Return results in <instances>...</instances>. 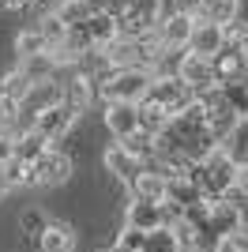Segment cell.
I'll list each match as a JSON object with an SVG mask.
<instances>
[{
  "label": "cell",
  "mask_w": 248,
  "mask_h": 252,
  "mask_svg": "<svg viewBox=\"0 0 248 252\" xmlns=\"http://www.w3.org/2000/svg\"><path fill=\"white\" fill-rule=\"evenodd\" d=\"M155 83V72H147V68H113V72L105 75L102 83H98V94L109 102H128V105H139L147 98Z\"/></svg>",
  "instance_id": "6da1fadb"
},
{
  "label": "cell",
  "mask_w": 248,
  "mask_h": 252,
  "mask_svg": "<svg viewBox=\"0 0 248 252\" xmlns=\"http://www.w3.org/2000/svg\"><path fill=\"white\" fill-rule=\"evenodd\" d=\"M188 177L203 189L207 200H222L229 189H233V177H237V166L222 155V147H215L203 162H192L188 166Z\"/></svg>",
  "instance_id": "7a4b0ae2"
},
{
  "label": "cell",
  "mask_w": 248,
  "mask_h": 252,
  "mask_svg": "<svg viewBox=\"0 0 248 252\" xmlns=\"http://www.w3.org/2000/svg\"><path fill=\"white\" fill-rule=\"evenodd\" d=\"M177 222H181V215H177L169 203H143V200H132V203H124V226L128 230H162V226H169L173 230Z\"/></svg>",
  "instance_id": "3957f363"
},
{
  "label": "cell",
  "mask_w": 248,
  "mask_h": 252,
  "mask_svg": "<svg viewBox=\"0 0 248 252\" xmlns=\"http://www.w3.org/2000/svg\"><path fill=\"white\" fill-rule=\"evenodd\" d=\"M192 91H188L177 75H155V83H151V91H147V98L143 102H155L158 109H165L169 117H181L192 105Z\"/></svg>",
  "instance_id": "277c9868"
},
{
  "label": "cell",
  "mask_w": 248,
  "mask_h": 252,
  "mask_svg": "<svg viewBox=\"0 0 248 252\" xmlns=\"http://www.w3.org/2000/svg\"><path fill=\"white\" fill-rule=\"evenodd\" d=\"M57 102H64V87H61V79H57V75H53V79L34 83L31 91H27V98L19 102V128L27 132V128L34 125V117L45 113V109H53Z\"/></svg>",
  "instance_id": "5b68a950"
},
{
  "label": "cell",
  "mask_w": 248,
  "mask_h": 252,
  "mask_svg": "<svg viewBox=\"0 0 248 252\" xmlns=\"http://www.w3.org/2000/svg\"><path fill=\"white\" fill-rule=\"evenodd\" d=\"M241 222H245L241 207H233L229 200H207V226H203V233L215 245H226V237L237 230Z\"/></svg>",
  "instance_id": "8992f818"
},
{
  "label": "cell",
  "mask_w": 248,
  "mask_h": 252,
  "mask_svg": "<svg viewBox=\"0 0 248 252\" xmlns=\"http://www.w3.org/2000/svg\"><path fill=\"white\" fill-rule=\"evenodd\" d=\"M173 75L192 91V94H203V91L218 87L215 83V72H211V61H207V57H196V53H188V49H185V57L177 61V72Z\"/></svg>",
  "instance_id": "52a82bcc"
},
{
  "label": "cell",
  "mask_w": 248,
  "mask_h": 252,
  "mask_svg": "<svg viewBox=\"0 0 248 252\" xmlns=\"http://www.w3.org/2000/svg\"><path fill=\"white\" fill-rule=\"evenodd\" d=\"M75 109L68 102H57L53 105V109H45V113H38L34 117V125H31V132H38L41 139H61V136H68V132H72V125H75Z\"/></svg>",
  "instance_id": "ba28073f"
},
{
  "label": "cell",
  "mask_w": 248,
  "mask_h": 252,
  "mask_svg": "<svg viewBox=\"0 0 248 252\" xmlns=\"http://www.w3.org/2000/svg\"><path fill=\"white\" fill-rule=\"evenodd\" d=\"M72 169H75L72 158L64 155V151H53V147H49V151H45V155L31 166V181H34V185H64V181L72 177Z\"/></svg>",
  "instance_id": "9c48e42d"
},
{
  "label": "cell",
  "mask_w": 248,
  "mask_h": 252,
  "mask_svg": "<svg viewBox=\"0 0 248 252\" xmlns=\"http://www.w3.org/2000/svg\"><path fill=\"white\" fill-rule=\"evenodd\" d=\"M192 27H196V19L169 11L165 19H158L155 34H158V42H162L165 53H185V49H188V38H192Z\"/></svg>",
  "instance_id": "30bf717a"
},
{
  "label": "cell",
  "mask_w": 248,
  "mask_h": 252,
  "mask_svg": "<svg viewBox=\"0 0 248 252\" xmlns=\"http://www.w3.org/2000/svg\"><path fill=\"white\" fill-rule=\"evenodd\" d=\"M165 203H169L177 215H185L188 207L207 203V196H203V189H199L192 177H173V181H165Z\"/></svg>",
  "instance_id": "8fae6325"
},
{
  "label": "cell",
  "mask_w": 248,
  "mask_h": 252,
  "mask_svg": "<svg viewBox=\"0 0 248 252\" xmlns=\"http://www.w3.org/2000/svg\"><path fill=\"white\" fill-rule=\"evenodd\" d=\"M245 53H233V49H222L211 57V72H215V83L218 87H229V83H245Z\"/></svg>",
  "instance_id": "7c38bea8"
},
{
  "label": "cell",
  "mask_w": 248,
  "mask_h": 252,
  "mask_svg": "<svg viewBox=\"0 0 248 252\" xmlns=\"http://www.w3.org/2000/svg\"><path fill=\"white\" fill-rule=\"evenodd\" d=\"M105 128L113 132V139H128L132 132H139V109L128 102H109L105 105Z\"/></svg>",
  "instance_id": "4fadbf2b"
},
{
  "label": "cell",
  "mask_w": 248,
  "mask_h": 252,
  "mask_svg": "<svg viewBox=\"0 0 248 252\" xmlns=\"http://www.w3.org/2000/svg\"><path fill=\"white\" fill-rule=\"evenodd\" d=\"M61 87H64V102L72 105L75 113L91 109V102H94V91H98V83H94L91 75H83L79 68H72V75H68V79H61Z\"/></svg>",
  "instance_id": "5bb4252c"
},
{
  "label": "cell",
  "mask_w": 248,
  "mask_h": 252,
  "mask_svg": "<svg viewBox=\"0 0 248 252\" xmlns=\"http://www.w3.org/2000/svg\"><path fill=\"white\" fill-rule=\"evenodd\" d=\"M218 147H222V155H226L237 169H248V117H241L237 125L229 128V136L222 139Z\"/></svg>",
  "instance_id": "9a60e30c"
},
{
  "label": "cell",
  "mask_w": 248,
  "mask_h": 252,
  "mask_svg": "<svg viewBox=\"0 0 248 252\" xmlns=\"http://www.w3.org/2000/svg\"><path fill=\"white\" fill-rule=\"evenodd\" d=\"M241 19V0H203L196 11V23H215V27H229Z\"/></svg>",
  "instance_id": "2e32d148"
},
{
  "label": "cell",
  "mask_w": 248,
  "mask_h": 252,
  "mask_svg": "<svg viewBox=\"0 0 248 252\" xmlns=\"http://www.w3.org/2000/svg\"><path fill=\"white\" fill-rule=\"evenodd\" d=\"M218 49H222V27H215V23H196V27H192V38H188V53L211 61Z\"/></svg>",
  "instance_id": "e0dca14e"
},
{
  "label": "cell",
  "mask_w": 248,
  "mask_h": 252,
  "mask_svg": "<svg viewBox=\"0 0 248 252\" xmlns=\"http://www.w3.org/2000/svg\"><path fill=\"white\" fill-rule=\"evenodd\" d=\"M102 166L109 169V173H113L117 181H124V185H132L135 177H139V173H143V162H135L132 155H124L121 151V143H117V147H109L102 155Z\"/></svg>",
  "instance_id": "ac0fdd59"
},
{
  "label": "cell",
  "mask_w": 248,
  "mask_h": 252,
  "mask_svg": "<svg viewBox=\"0 0 248 252\" xmlns=\"http://www.w3.org/2000/svg\"><path fill=\"white\" fill-rule=\"evenodd\" d=\"M75 249V230L68 222H49V230L38 237V252H72Z\"/></svg>",
  "instance_id": "d6986e66"
},
{
  "label": "cell",
  "mask_w": 248,
  "mask_h": 252,
  "mask_svg": "<svg viewBox=\"0 0 248 252\" xmlns=\"http://www.w3.org/2000/svg\"><path fill=\"white\" fill-rule=\"evenodd\" d=\"M128 192H132V200H143V203H165V181L155 173H139L128 185Z\"/></svg>",
  "instance_id": "ffe728a7"
},
{
  "label": "cell",
  "mask_w": 248,
  "mask_h": 252,
  "mask_svg": "<svg viewBox=\"0 0 248 252\" xmlns=\"http://www.w3.org/2000/svg\"><path fill=\"white\" fill-rule=\"evenodd\" d=\"M31 75L23 72V68H8V72L0 75V98H11V102H23L27 91H31Z\"/></svg>",
  "instance_id": "44dd1931"
},
{
  "label": "cell",
  "mask_w": 248,
  "mask_h": 252,
  "mask_svg": "<svg viewBox=\"0 0 248 252\" xmlns=\"http://www.w3.org/2000/svg\"><path fill=\"white\" fill-rule=\"evenodd\" d=\"M135 109H139V132H147V136L158 139V136L165 132V125H169V113H165V109H158L155 102H139Z\"/></svg>",
  "instance_id": "7402d4cb"
},
{
  "label": "cell",
  "mask_w": 248,
  "mask_h": 252,
  "mask_svg": "<svg viewBox=\"0 0 248 252\" xmlns=\"http://www.w3.org/2000/svg\"><path fill=\"white\" fill-rule=\"evenodd\" d=\"M45 151H49V139H41L38 132H31V128L15 136V158H23V162H31V166L38 162L41 155H45Z\"/></svg>",
  "instance_id": "603a6c76"
},
{
  "label": "cell",
  "mask_w": 248,
  "mask_h": 252,
  "mask_svg": "<svg viewBox=\"0 0 248 252\" xmlns=\"http://www.w3.org/2000/svg\"><path fill=\"white\" fill-rule=\"evenodd\" d=\"M121 151L124 155H132L135 162H151L158 155V139L147 136V132H132L128 139H121Z\"/></svg>",
  "instance_id": "cb8c5ba5"
},
{
  "label": "cell",
  "mask_w": 248,
  "mask_h": 252,
  "mask_svg": "<svg viewBox=\"0 0 248 252\" xmlns=\"http://www.w3.org/2000/svg\"><path fill=\"white\" fill-rule=\"evenodd\" d=\"M41 53H49V45H45L38 27H27V31L15 34V57L19 61H31V57H41Z\"/></svg>",
  "instance_id": "d4e9b609"
},
{
  "label": "cell",
  "mask_w": 248,
  "mask_h": 252,
  "mask_svg": "<svg viewBox=\"0 0 248 252\" xmlns=\"http://www.w3.org/2000/svg\"><path fill=\"white\" fill-rule=\"evenodd\" d=\"M0 173H4V181H8V189H23V185H34L31 181V162H23V158L11 155L4 166H0Z\"/></svg>",
  "instance_id": "484cf974"
},
{
  "label": "cell",
  "mask_w": 248,
  "mask_h": 252,
  "mask_svg": "<svg viewBox=\"0 0 248 252\" xmlns=\"http://www.w3.org/2000/svg\"><path fill=\"white\" fill-rule=\"evenodd\" d=\"M19 102H11V98H0V136H19Z\"/></svg>",
  "instance_id": "4316f807"
},
{
  "label": "cell",
  "mask_w": 248,
  "mask_h": 252,
  "mask_svg": "<svg viewBox=\"0 0 248 252\" xmlns=\"http://www.w3.org/2000/svg\"><path fill=\"white\" fill-rule=\"evenodd\" d=\"M143 252H181V245H177V233L169 230V226H162V230H151V233H147Z\"/></svg>",
  "instance_id": "83f0119b"
},
{
  "label": "cell",
  "mask_w": 248,
  "mask_h": 252,
  "mask_svg": "<svg viewBox=\"0 0 248 252\" xmlns=\"http://www.w3.org/2000/svg\"><path fill=\"white\" fill-rule=\"evenodd\" d=\"M218 91H222L226 105H229L237 117H248V87H245V83H229V87H218Z\"/></svg>",
  "instance_id": "f1b7e54d"
},
{
  "label": "cell",
  "mask_w": 248,
  "mask_h": 252,
  "mask_svg": "<svg viewBox=\"0 0 248 252\" xmlns=\"http://www.w3.org/2000/svg\"><path fill=\"white\" fill-rule=\"evenodd\" d=\"M19 226H23V233H27V237H34V241H38L41 233L49 230V219H45L38 207H31V211H23V215H19Z\"/></svg>",
  "instance_id": "f546056e"
},
{
  "label": "cell",
  "mask_w": 248,
  "mask_h": 252,
  "mask_svg": "<svg viewBox=\"0 0 248 252\" xmlns=\"http://www.w3.org/2000/svg\"><path fill=\"white\" fill-rule=\"evenodd\" d=\"M222 200H229L233 207H245V203H248V169H237V177H233V189H229Z\"/></svg>",
  "instance_id": "4dcf8cb0"
},
{
  "label": "cell",
  "mask_w": 248,
  "mask_h": 252,
  "mask_svg": "<svg viewBox=\"0 0 248 252\" xmlns=\"http://www.w3.org/2000/svg\"><path fill=\"white\" fill-rule=\"evenodd\" d=\"M218 252H248V222H241L237 230L226 237V245H222Z\"/></svg>",
  "instance_id": "1f68e13d"
},
{
  "label": "cell",
  "mask_w": 248,
  "mask_h": 252,
  "mask_svg": "<svg viewBox=\"0 0 248 252\" xmlns=\"http://www.w3.org/2000/svg\"><path fill=\"white\" fill-rule=\"evenodd\" d=\"M117 245H121V249H128V252H143L147 233H143V230H128V226H124L121 237H117Z\"/></svg>",
  "instance_id": "d6a6232c"
},
{
  "label": "cell",
  "mask_w": 248,
  "mask_h": 252,
  "mask_svg": "<svg viewBox=\"0 0 248 252\" xmlns=\"http://www.w3.org/2000/svg\"><path fill=\"white\" fill-rule=\"evenodd\" d=\"M203 0H169V11H177V15H188V19H196V11Z\"/></svg>",
  "instance_id": "836d02e7"
},
{
  "label": "cell",
  "mask_w": 248,
  "mask_h": 252,
  "mask_svg": "<svg viewBox=\"0 0 248 252\" xmlns=\"http://www.w3.org/2000/svg\"><path fill=\"white\" fill-rule=\"evenodd\" d=\"M11 155H15V139H11V136H0V166H4Z\"/></svg>",
  "instance_id": "e575fe53"
},
{
  "label": "cell",
  "mask_w": 248,
  "mask_h": 252,
  "mask_svg": "<svg viewBox=\"0 0 248 252\" xmlns=\"http://www.w3.org/2000/svg\"><path fill=\"white\" fill-rule=\"evenodd\" d=\"M31 4H34V0H0V8H4V11H27Z\"/></svg>",
  "instance_id": "d590c367"
},
{
  "label": "cell",
  "mask_w": 248,
  "mask_h": 252,
  "mask_svg": "<svg viewBox=\"0 0 248 252\" xmlns=\"http://www.w3.org/2000/svg\"><path fill=\"white\" fill-rule=\"evenodd\" d=\"M8 196V181H4V173H0V200Z\"/></svg>",
  "instance_id": "8d00e7d4"
},
{
  "label": "cell",
  "mask_w": 248,
  "mask_h": 252,
  "mask_svg": "<svg viewBox=\"0 0 248 252\" xmlns=\"http://www.w3.org/2000/svg\"><path fill=\"white\" fill-rule=\"evenodd\" d=\"M102 252H128V249H121V245L113 241V245H109V249H102Z\"/></svg>",
  "instance_id": "74e56055"
},
{
  "label": "cell",
  "mask_w": 248,
  "mask_h": 252,
  "mask_svg": "<svg viewBox=\"0 0 248 252\" xmlns=\"http://www.w3.org/2000/svg\"><path fill=\"white\" fill-rule=\"evenodd\" d=\"M245 23H248V0H245Z\"/></svg>",
  "instance_id": "f35d334b"
}]
</instances>
